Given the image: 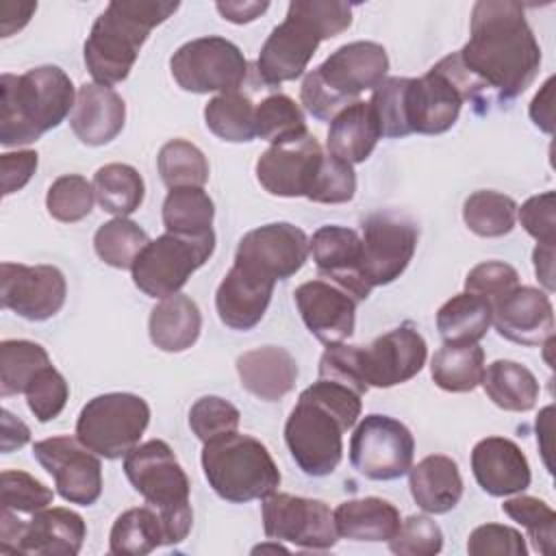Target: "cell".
Returning a JSON list of instances; mask_svg holds the SVG:
<instances>
[{
    "label": "cell",
    "mask_w": 556,
    "mask_h": 556,
    "mask_svg": "<svg viewBox=\"0 0 556 556\" xmlns=\"http://www.w3.org/2000/svg\"><path fill=\"white\" fill-rule=\"evenodd\" d=\"M456 56L480 93L489 89L500 100H513L534 80L541 46L519 2L480 0L471 11L469 41Z\"/></svg>",
    "instance_id": "obj_1"
},
{
    "label": "cell",
    "mask_w": 556,
    "mask_h": 556,
    "mask_svg": "<svg viewBox=\"0 0 556 556\" xmlns=\"http://www.w3.org/2000/svg\"><path fill=\"white\" fill-rule=\"evenodd\" d=\"M361 417V393L319 378L304 389L285 424V441L295 465L313 478L328 476L343 456V432Z\"/></svg>",
    "instance_id": "obj_2"
},
{
    "label": "cell",
    "mask_w": 556,
    "mask_h": 556,
    "mask_svg": "<svg viewBox=\"0 0 556 556\" xmlns=\"http://www.w3.org/2000/svg\"><path fill=\"white\" fill-rule=\"evenodd\" d=\"M352 24V4L339 0H293L287 17L265 39L256 70L265 85H282L304 74L317 46Z\"/></svg>",
    "instance_id": "obj_3"
},
{
    "label": "cell",
    "mask_w": 556,
    "mask_h": 556,
    "mask_svg": "<svg viewBox=\"0 0 556 556\" xmlns=\"http://www.w3.org/2000/svg\"><path fill=\"white\" fill-rule=\"evenodd\" d=\"M74 85L56 65L0 78V143L26 146L56 128L74 111Z\"/></svg>",
    "instance_id": "obj_4"
},
{
    "label": "cell",
    "mask_w": 556,
    "mask_h": 556,
    "mask_svg": "<svg viewBox=\"0 0 556 556\" xmlns=\"http://www.w3.org/2000/svg\"><path fill=\"white\" fill-rule=\"evenodd\" d=\"M178 2L113 0L93 22L85 41V65L98 85L113 87L128 78L152 28L163 24Z\"/></svg>",
    "instance_id": "obj_5"
},
{
    "label": "cell",
    "mask_w": 556,
    "mask_h": 556,
    "mask_svg": "<svg viewBox=\"0 0 556 556\" xmlns=\"http://www.w3.org/2000/svg\"><path fill=\"white\" fill-rule=\"evenodd\" d=\"M389 70L387 50L376 41H352L337 48L317 70L306 74L300 98L306 111L326 122L376 89Z\"/></svg>",
    "instance_id": "obj_6"
},
{
    "label": "cell",
    "mask_w": 556,
    "mask_h": 556,
    "mask_svg": "<svg viewBox=\"0 0 556 556\" xmlns=\"http://www.w3.org/2000/svg\"><path fill=\"white\" fill-rule=\"evenodd\" d=\"M124 473L135 491L143 495L146 504L159 513L165 530V545L185 541L193 523L189 504L191 486L172 447L161 439L132 447L124 456Z\"/></svg>",
    "instance_id": "obj_7"
},
{
    "label": "cell",
    "mask_w": 556,
    "mask_h": 556,
    "mask_svg": "<svg viewBox=\"0 0 556 556\" xmlns=\"http://www.w3.org/2000/svg\"><path fill=\"white\" fill-rule=\"evenodd\" d=\"M202 469L208 486L232 504L265 500L280 484V471L267 447L239 432L204 443Z\"/></svg>",
    "instance_id": "obj_8"
},
{
    "label": "cell",
    "mask_w": 556,
    "mask_h": 556,
    "mask_svg": "<svg viewBox=\"0 0 556 556\" xmlns=\"http://www.w3.org/2000/svg\"><path fill=\"white\" fill-rule=\"evenodd\" d=\"M150 424V406L135 393H104L89 400L76 421V439L93 454L115 460L137 447Z\"/></svg>",
    "instance_id": "obj_9"
},
{
    "label": "cell",
    "mask_w": 556,
    "mask_h": 556,
    "mask_svg": "<svg viewBox=\"0 0 556 556\" xmlns=\"http://www.w3.org/2000/svg\"><path fill=\"white\" fill-rule=\"evenodd\" d=\"M215 250V235L182 237L165 232L150 241L132 265V282L150 298L176 295L189 276L202 267Z\"/></svg>",
    "instance_id": "obj_10"
},
{
    "label": "cell",
    "mask_w": 556,
    "mask_h": 556,
    "mask_svg": "<svg viewBox=\"0 0 556 556\" xmlns=\"http://www.w3.org/2000/svg\"><path fill=\"white\" fill-rule=\"evenodd\" d=\"M172 76L191 93L237 91L245 78L243 52L224 37H200L182 43L169 59Z\"/></svg>",
    "instance_id": "obj_11"
},
{
    "label": "cell",
    "mask_w": 556,
    "mask_h": 556,
    "mask_svg": "<svg viewBox=\"0 0 556 556\" xmlns=\"http://www.w3.org/2000/svg\"><path fill=\"white\" fill-rule=\"evenodd\" d=\"M465 100V87L458 80L450 56L441 59L424 76L406 78L404 122L408 135H441L450 130L456 124Z\"/></svg>",
    "instance_id": "obj_12"
},
{
    "label": "cell",
    "mask_w": 556,
    "mask_h": 556,
    "mask_svg": "<svg viewBox=\"0 0 556 556\" xmlns=\"http://www.w3.org/2000/svg\"><path fill=\"white\" fill-rule=\"evenodd\" d=\"M410 430L389 415H367L350 439V463L369 480H397L413 467Z\"/></svg>",
    "instance_id": "obj_13"
},
{
    "label": "cell",
    "mask_w": 556,
    "mask_h": 556,
    "mask_svg": "<svg viewBox=\"0 0 556 556\" xmlns=\"http://www.w3.org/2000/svg\"><path fill=\"white\" fill-rule=\"evenodd\" d=\"M263 530L274 541L308 549H328L339 536L326 502L289 493H271L263 500Z\"/></svg>",
    "instance_id": "obj_14"
},
{
    "label": "cell",
    "mask_w": 556,
    "mask_h": 556,
    "mask_svg": "<svg viewBox=\"0 0 556 556\" xmlns=\"http://www.w3.org/2000/svg\"><path fill=\"white\" fill-rule=\"evenodd\" d=\"M426 356L424 337L408 324L384 332L367 348L354 345V365L367 389H389L410 380L421 371Z\"/></svg>",
    "instance_id": "obj_15"
},
{
    "label": "cell",
    "mask_w": 556,
    "mask_h": 556,
    "mask_svg": "<svg viewBox=\"0 0 556 556\" xmlns=\"http://www.w3.org/2000/svg\"><path fill=\"white\" fill-rule=\"evenodd\" d=\"M33 456L52 476L65 502L91 506L102 493L100 458L74 437H52L33 445Z\"/></svg>",
    "instance_id": "obj_16"
},
{
    "label": "cell",
    "mask_w": 556,
    "mask_h": 556,
    "mask_svg": "<svg viewBox=\"0 0 556 556\" xmlns=\"http://www.w3.org/2000/svg\"><path fill=\"white\" fill-rule=\"evenodd\" d=\"M308 258V239L293 224L276 222L250 230L237 245L235 265L267 278L285 280L302 269Z\"/></svg>",
    "instance_id": "obj_17"
},
{
    "label": "cell",
    "mask_w": 556,
    "mask_h": 556,
    "mask_svg": "<svg viewBox=\"0 0 556 556\" xmlns=\"http://www.w3.org/2000/svg\"><path fill=\"white\" fill-rule=\"evenodd\" d=\"M417 248V228L393 215H369L363 222L361 274L374 289L402 276Z\"/></svg>",
    "instance_id": "obj_18"
},
{
    "label": "cell",
    "mask_w": 556,
    "mask_h": 556,
    "mask_svg": "<svg viewBox=\"0 0 556 556\" xmlns=\"http://www.w3.org/2000/svg\"><path fill=\"white\" fill-rule=\"evenodd\" d=\"M65 276L52 265L2 263L0 267V302L24 319L54 317L65 304Z\"/></svg>",
    "instance_id": "obj_19"
},
{
    "label": "cell",
    "mask_w": 556,
    "mask_h": 556,
    "mask_svg": "<svg viewBox=\"0 0 556 556\" xmlns=\"http://www.w3.org/2000/svg\"><path fill=\"white\" fill-rule=\"evenodd\" d=\"M321 159V146L306 132L298 139L269 146L256 161V178L271 195L306 198Z\"/></svg>",
    "instance_id": "obj_20"
},
{
    "label": "cell",
    "mask_w": 556,
    "mask_h": 556,
    "mask_svg": "<svg viewBox=\"0 0 556 556\" xmlns=\"http://www.w3.org/2000/svg\"><path fill=\"white\" fill-rule=\"evenodd\" d=\"M293 295L302 321L321 343L337 345L352 337L356 300L348 291L326 280H308Z\"/></svg>",
    "instance_id": "obj_21"
},
{
    "label": "cell",
    "mask_w": 556,
    "mask_h": 556,
    "mask_svg": "<svg viewBox=\"0 0 556 556\" xmlns=\"http://www.w3.org/2000/svg\"><path fill=\"white\" fill-rule=\"evenodd\" d=\"M497 332L519 345H541L554 337V308L545 291L515 287L493 302Z\"/></svg>",
    "instance_id": "obj_22"
},
{
    "label": "cell",
    "mask_w": 556,
    "mask_h": 556,
    "mask_svg": "<svg viewBox=\"0 0 556 556\" xmlns=\"http://www.w3.org/2000/svg\"><path fill=\"white\" fill-rule=\"evenodd\" d=\"M308 252L321 276L348 291L354 300H365L371 287L361 274V237L345 226H321L308 241Z\"/></svg>",
    "instance_id": "obj_23"
},
{
    "label": "cell",
    "mask_w": 556,
    "mask_h": 556,
    "mask_svg": "<svg viewBox=\"0 0 556 556\" xmlns=\"http://www.w3.org/2000/svg\"><path fill=\"white\" fill-rule=\"evenodd\" d=\"M471 471L480 489L493 497L521 493L532 480L526 454L504 437H486L473 445Z\"/></svg>",
    "instance_id": "obj_24"
},
{
    "label": "cell",
    "mask_w": 556,
    "mask_h": 556,
    "mask_svg": "<svg viewBox=\"0 0 556 556\" xmlns=\"http://www.w3.org/2000/svg\"><path fill=\"white\" fill-rule=\"evenodd\" d=\"M87 536L83 517L70 508H41L24 523L13 554L74 556Z\"/></svg>",
    "instance_id": "obj_25"
},
{
    "label": "cell",
    "mask_w": 556,
    "mask_h": 556,
    "mask_svg": "<svg viewBox=\"0 0 556 556\" xmlns=\"http://www.w3.org/2000/svg\"><path fill=\"white\" fill-rule=\"evenodd\" d=\"M274 285L276 282L267 278L232 265L215 293V308L222 324L232 330L254 328L269 306Z\"/></svg>",
    "instance_id": "obj_26"
},
{
    "label": "cell",
    "mask_w": 556,
    "mask_h": 556,
    "mask_svg": "<svg viewBox=\"0 0 556 556\" xmlns=\"http://www.w3.org/2000/svg\"><path fill=\"white\" fill-rule=\"evenodd\" d=\"M126 119V104L119 93L98 83H85L78 89L70 117L74 135L87 146H104L113 141Z\"/></svg>",
    "instance_id": "obj_27"
},
{
    "label": "cell",
    "mask_w": 556,
    "mask_h": 556,
    "mask_svg": "<svg viewBox=\"0 0 556 556\" xmlns=\"http://www.w3.org/2000/svg\"><path fill=\"white\" fill-rule=\"evenodd\" d=\"M237 374L241 387L265 402L285 397L298 380L295 358L276 345L250 350L237 358Z\"/></svg>",
    "instance_id": "obj_28"
},
{
    "label": "cell",
    "mask_w": 556,
    "mask_h": 556,
    "mask_svg": "<svg viewBox=\"0 0 556 556\" xmlns=\"http://www.w3.org/2000/svg\"><path fill=\"white\" fill-rule=\"evenodd\" d=\"M408 486L417 506L432 515L452 510L463 497L458 465L443 454H430L410 467Z\"/></svg>",
    "instance_id": "obj_29"
},
{
    "label": "cell",
    "mask_w": 556,
    "mask_h": 556,
    "mask_svg": "<svg viewBox=\"0 0 556 556\" xmlns=\"http://www.w3.org/2000/svg\"><path fill=\"white\" fill-rule=\"evenodd\" d=\"M380 137V124L371 104L358 100L330 119L326 146L330 156L356 165L369 159Z\"/></svg>",
    "instance_id": "obj_30"
},
{
    "label": "cell",
    "mask_w": 556,
    "mask_h": 556,
    "mask_svg": "<svg viewBox=\"0 0 556 556\" xmlns=\"http://www.w3.org/2000/svg\"><path fill=\"white\" fill-rule=\"evenodd\" d=\"M337 534L352 541H391L400 530V510L380 497L348 500L334 508Z\"/></svg>",
    "instance_id": "obj_31"
},
{
    "label": "cell",
    "mask_w": 556,
    "mask_h": 556,
    "mask_svg": "<svg viewBox=\"0 0 556 556\" xmlns=\"http://www.w3.org/2000/svg\"><path fill=\"white\" fill-rule=\"evenodd\" d=\"M152 343L163 352H182L191 348L202 330V315L198 304L182 295L163 298L150 313L148 321Z\"/></svg>",
    "instance_id": "obj_32"
},
{
    "label": "cell",
    "mask_w": 556,
    "mask_h": 556,
    "mask_svg": "<svg viewBox=\"0 0 556 556\" xmlns=\"http://www.w3.org/2000/svg\"><path fill=\"white\" fill-rule=\"evenodd\" d=\"M480 384L495 406L510 413L530 410L541 391L534 374L515 361H495L484 367Z\"/></svg>",
    "instance_id": "obj_33"
},
{
    "label": "cell",
    "mask_w": 556,
    "mask_h": 556,
    "mask_svg": "<svg viewBox=\"0 0 556 556\" xmlns=\"http://www.w3.org/2000/svg\"><path fill=\"white\" fill-rule=\"evenodd\" d=\"M430 374L443 391H473L484 374V350L478 343H443L432 356Z\"/></svg>",
    "instance_id": "obj_34"
},
{
    "label": "cell",
    "mask_w": 556,
    "mask_h": 556,
    "mask_svg": "<svg viewBox=\"0 0 556 556\" xmlns=\"http://www.w3.org/2000/svg\"><path fill=\"white\" fill-rule=\"evenodd\" d=\"M493 321V306L473 293H458L437 313V328L445 343H478Z\"/></svg>",
    "instance_id": "obj_35"
},
{
    "label": "cell",
    "mask_w": 556,
    "mask_h": 556,
    "mask_svg": "<svg viewBox=\"0 0 556 556\" xmlns=\"http://www.w3.org/2000/svg\"><path fill=\"white\" fill-rule=\"evenodd\" d=\"M215 206L202 187L169 189L163 202V224L167 232L182 237H208L213 232Z\"/></svg>",
    "instance_id": "obj_36"
},
{
    "label": "cell",
    "mask_w": 556,
    "mask_h": 556,
    "mask_svg": "<svg viewBox=\"0 0 556 556\" xmlns=\"http://www.w3.org/2000/svg\"><path fill=\"white\" fill-rule=\"evenodd\" d=\"M165 545V530L159 513L150 506L124 510L109 536V549L117 556H143Z\"/></svg>",
    "instance_id": "obj_37"
},
{
    "label": "cell",
    "mask_w": 556,
    "mask_h": 556,
    "mask_svg": "<svg viewBox=\"0 0 556 556\" xmlns=\"http://www.w3.org/2000/svg\"><path fill=\"white\" fill-rule=\"evenodd\" d=\"M93 191L106 213L115 217H126L135 213L143 202L146 187L143 178L135 167L126 163H109L96 172Z\"/></svg>",
    "instance_id": "obj_38"
},
{
    "label": "cell",
    "mask_w": 556,
    "mask_h": 556,
    "mask_svg": "<svg viewBox=\"0 0 556 556\" xmlns=\"http://www.w3.org/2000/svg\"><path fill=\"white\" fill-rule=\"evenodd\" d=\"M254 109L252 100L239 91L219 93L204 106V122L206 128L224 141H252L256 137Z\"/></svg>",
    "instance_id": "obj_39"
},
{
    "label": "cell",
    "mask_w": 556,
    "mask_h": 556,
    "mask_svg": "<svg viewBox=\"0 0 556 556\" xmlns=\"http://www.w3.org/2000/svg\"><path fill=\"white\" fill-rule=\"evenodd\" d=\"M52 365L48 352L26 339H7L0 343V395H17L26 393L30 380L43 369Z\"/></svg>",
    "instance_id": "obj_40"
},
{
    "label": "cell",
    "mask_w": 556,
    "mask_h": 556,
    "mask_svg": "<svg viewBox=\"0 0 556 556\" xmlns=\"http://www.w3.org/2000/svg\"><path fill=\"white\" fill-rule=\"evenodd\" d=\"M517 202L504 193L482 189L473 191L463 204V219L478 237H504L515 228Z\"/></svg>",
    "instance_id": "obj_41"
},
{
    "label": "cell",
    "mask_w": 556,
    "mask_h": 556,
    "mask_svg": "<svg viewBox=\"0 0 556 556\" xmlns=\"http://www.w3.org/2000/svg\"><path fill=\"white\" fill-rule=\"evenodd\" d=\"M148 243V235L126 217H115L102 224L93 235L96 254L117 269H132L137 256Z\"/></svg>",
    "instance_id": "obj_42"
},
{
    "label": "cell",
    "mask_w": 556,
    "mask_h": 556,
    "mask_svg": "<svg viewBox=\"0 0 556 556\" xmlns=\"http://www.w3.org/2000/svg\"><path fill=\"white\" fill-rule=\"evenodd\" d=\"M254 130L256 137L274 143H285L306 135V122L302 109L282 93L265 98L254 109Z\"/></svg>",
    "instance_id": "obj_43"
},
{
    "label": "cell",
    "mask_w": 556,
    "mask_h": 556,
    "mask_svg": "<svg viewBox=\"0 0 556 556\" xmlns=\"http://www.w3.org/2000/svg\"><path fill=\"white\" fill-rule=\"evenodd\" d=\"M156 165L169 189L202 187L208 180V163L202 150L185 139L167 141L159 152Z\"/></svg>",
    "instance_id": "obj_44"
},
{
    "label": "cell",
    "mask_w": 556,
    "mask_h": 556,
    "mask_svg": "<svg viewBox=\"0 0 556 556\" xmlns=\"http://www.w3.org/2000/svg\"><path fill=\"white\" fill-rule=\"evenodd\" d=\"M502 510L526 528L528 536L534 543V549L541 554H552L556 539V513L539 497L517 495L502 504Z\"/></svg>",
    "instance_id": "obj_45"
},
{
    "label": "cell",
    "mask_w": 556,
    "mask_h": 556,
    "mask_svg": "<svg viewBox=\"0 0 556 556\" xmlns=\"http://www.w3.org/2000/svg\"><path fill=\"white\" fill-rule=\"evenodd\" d=\"M93 200H96V191L87 178L78 174H65L50 185L46 195V206L54 219L72 224V222H80L91 213Z\"/></svg>",
    "instance_id": "obj_46"
},
{
    "label": "cell",
    "mask_w": 556,
    "mask_h": 556,
    "mask_svg": "<svg viewBox=\"0 0 556 556\" xmlns=\"http://www.w3.org/2000/svg\"><path fill=\"white\" fill-rule=\"evenodd\" d=\"M239 410L224 397L204 395L189 410V428L202 443H211L235 434L239 428Z\"/></svg>",
    "instance_id": "obj_47"
},
{
    "label": "cell",
    "mask_w": 556,
    "mask_h": 556,
    "mask_svg": "<svg viewBox=\"0 0 556 556\" xmlns=\"http://www.w3.org/2000/svg\"><path fill=\"white\" fill-rule=\"evenodd\" d=\"M54 493L26 471H2V510L15 515H35L52 504Z\"/></svg>",
    "instance_id": "obj_48"
},
{
    "label": "cell",
    "mask_w": 556,
    "mask_h": 556,
    "mask_svg": "<svg viewBox=\"0 0 556 556\" xmlns=\"http://www.w3.org/2000/svg\"><path fill=\"white\" fill-rule=\"evenodd\" d=\"M354 193H356V174L352 165L330 154H324L306 198L321 204H343V202H350Z\"/></svg>",
    "instance_id": "obj_49"
},
{
    "label": "cell",
    "mask_w": 556,
    "mask_h": 556,
    "mask_svg": "<svg viewBox=\"0 0 556 556\" xmlns=\"http://www.w3.org/2000/svg\"><path fill=\"white\" fill-rule=\"evenodd\" d=\"M70 397V387L65 378L52 367H43L26 387V402L30 413L39 421H50L61 415Z\"/></svg>",
    "instance_id": "obj_50"
},
{
    "label": "cell",
    "mask_w": 556,
    "mask_h": 556,
    "mask_svg": "<svg viewBox=\"0 0 556 556\" xmlns=\"http://www.w3.org/2000/svg\"><path fill=\"white\" fill-rule=\"evenodd\" d=\"M389 547L400 556H434L443 547V532L428 515H410L400 523Z\"/></svg>",
    "instance_id": "obj_51"
},
{
    "label": "cell",
    "mask_w": 556,
    "mask_h": 556,
    "mask_svg": "<svg viewBox=\"0 0 556 556\" xmlns=\"http://www.w3.org/2000/svg\"><path fill=\"white\" fill-rule=\"evenodd\" d=\"M404 87L406 78L393 76L382 80L369 100L382 137H406L408 128L404 122Z\"/></svg>",
    "instance_id": "obj_52"
},
{
    "label": "cell",
    "mask_w": 556,
    "mask_h": 556,
    "mask_svg": "<svg viewBox=\"0 0 556 556\" xmlns=\"http://www.w3.org/2000/svg\"><path fill=\"white\" fill-rule=\"evenodd\" d=\"M517 285H519L517 269L502 261L480 263L465 278V291L478 298H484L486 302H491V306L495 300L506 295Z\"/></svg>",
    "instance_id": "obj_53"
},
{
    "label": "cell",
    "mask_w": 556,
    "mask_h": 556,
    "mask_svg": "<svg viewBox=\"0 0 556 556\" xmlns=\"http://www.w3.org/2000/svg\"><path fill=\"white\" fill-rule=\"evenodd\" d=\"M467 552L471 556H526L528 547L521 532L515 528L502 523H484L469 534Z\"/></svg>",
    "instance_id": "obj_54"
},
{
    "label": "cell",
    "mask_w": 556,
    "mask_h": 556,
    "mask_svg": "<svg viewBox=\"0 0 556 556\" xmlns=\"http://www.w3.org/2000/svg\"><path fill=\"white\" fill-rule=\"evenodd\" d=\"M554 211H556V193L554 191L532 195L521 204V208H517L523 230L530 237H534L539 245L556 243Z\"/></svg>",
    "instance_id": "obj_55"
},
{
    "label": "cell",
    "mask_w": 556,
    "mask_h": 556,
    "mask_svg": "<svg viewBox=\"0 0 556 556\" xmlns=\"http://www.w3.org/2000/svg\"><path fill=\"white\" fill-rule=\"evenodd\" d=\"M37 152L35 150H17V152H4L0 156V169H2V195H11L20 191L35 174L37 169Z\"/></svg>",
    "instance_id": "obj_56"
},
{
    "label": "cell",
    "mask_w": 556,
    "mask_h": 556,
    "mask_svg": "<svg viewBox=\"0 0 556 556\" xmlns=\"http://www.w3.org/2000/svg\"><path fill=\"white\" fill-rule=\"evenodd\" d=\"M530 117L541 130L549 135L554 132V76H549L541 91L534 96L530 104Z\"/></svg>",
    "instance_id": "obj_57"
},
{
    "label": "cell",
    "mask_w": 556,
    "mask_h": 556,
    "mask_svg": "<svg viewBox=\"0 0 556 556\" xmlns=\"http://www.w3.org/2000/svg\"><path fill=\"white\" fill-rule=\"evenodd\" d=\"M217 11L222 13L224 20L232 22V24H248L256 17H261V13H265L269 9V2H254V0H226V2H217L215 4Z\"/></svg>",
    "instance_id": "obj_58"
},
{
    "label": "cell",
    "mask_w": 556,
    "mask_h": 556,
    "mask_svg": "<svg viewBox=\"0 0 556 556\" xmlns=\"http://www.w3.org/2000/svg\"><path fill=\"white\" fill-rule=\"evenodd\" d=\"M37 11V2H2L0 7V33L2 37L13 35L28 24L30 15Z\"/></svg>",
    "instance_id": "obj_59"
},
{
    "label": "cell",
    "mask_w": 556,
    "mask_h": 556,
    "mask_svg": "<svg viewBox=\"0 0 556 556\" xmlns=\"http://www.w3.org/2000/svg\"><path fill=\"white\" fill-rule=\"evenodd\" d=\"M30 439L28 426L13 417L9 410H2V452H11L15 447L26 445Z\"/></svg>",
    "instance_id": "obj_60"
},
{
    "label": "cell",
    "mask_w": 556,
    "mask_h": 556,
    "mask_svg": "<svg viewBox=\"0 0 556 556\" xmlns=\"http://www.w3.org/2000/svg\"><path fill=\"white\" fill-rule=\"evenodd\" d=\"M534 271L547 291H554V245L534 248Z\"/></svg>",
    "instance_id": "obj_61"
}]
</instances>
